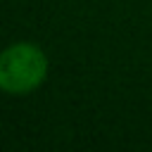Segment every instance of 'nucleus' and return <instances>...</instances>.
Here are the masks:
<instances>
[{"mask_svg": "<svg viewBox=\"0 0 152 152\" xmlns=\"http://www.w3.org/2000/svg\"><path fill=\"white\" fill-rule=\"evenodd\" d=\"M48 78L45 52L28 40L12 43L0 55V88L7 95H28Z\"/></svg>", "mask_w": 152, "mask_h": 152, "instance_id": "obj_1", "label": "nucleus"}]
</instances>
